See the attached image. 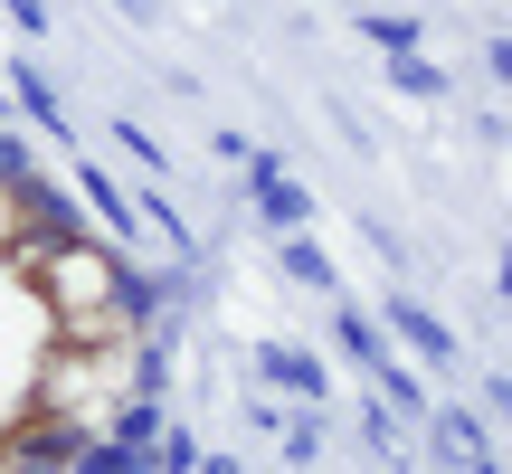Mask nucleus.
<instances>
[{
	"label": "nucleus",
	"mask_w": 512,
	"mask_h": 474,
	"mask_svg": "<svg viewBox=\"0 0 512 474\" xmlns=\"http://www.w3.org/2000/svg\"><path fill=\"white\" fill-rule=\"evenodd\" d=\"M0 19H10V29H29V38H38V29H48V0H0Z\"/></svg>",
	"instance_id": "obj_21"
},
{
	"label": "nucleus",
	"mask_w": 512,
	"mask_h": 474,
	"mask_svg": "<svg viewBox=\"0 0 512 474\" xmlns=\"http://www.w3.org/2000/svg\"><path fill=\"white\" fill-rule=\"evenodd\" d=\"M494 285H503V304H512V237H503V256H494Z\"/></svg>",
	"instance_id": "obj_25"
},
{
	"label": "nucleus",
	"mask_w": 512,
	"mask_h": 474,
	"mask_svg": "<svg viewBox=\"0 0 512 474\" xmlns=\"http://www.w3.org/2000/svg\"><path fill=\"white\" fill-rule=\"evenodd\" d=\"M114 133H124V152H133V162H143V171H162V143H152L143 124H114Z\"/></svg>",
	"instance_id": "obj_22"
},
{
	"label": "nucleus",
	"mask_w": 512,
	"mask_h": 474,
	"mask_svg": "<svg viewBox=\"0 0 512 474\" xmlns=\"http://www.w3.org/2000/svg\"><path fill=\"white\" fill-rule=\"evenodd\" d=\"M285 456H294V465L323 456V418H285Z\"/></svg>",
	"instance_id": "obj_19"
},
{
	"label": "nucleus",
	"mask_w": 512,
	"mask_h": 474,
	"mask_svg": "<svg viewBox=\"0 0 512 474\" xmlns=\"http://www.w3.org/2000/svg\"><path fill=\"white\" fill-rule=\"evenodd\" d=\"M380 399H389V408H408L418 427H427V408H437V399H427V380H418L408 361H389V370H380Z\"/></svg>",
	"instance_id": "obj_16"
},
{
	"label": "nucleus",
	"mask_w": 512,
	"mask_h": 474,
	"mask_svg": "<svg viewBox=\"0 0 512 474\" xmlns=\"http://www.w3.org/2000/svg\"><path fill=\"white\" fill-rule=\"evenodd\" d=\"M351 29H361L380 57H427V19H408V10H361Z\"/></svg>",
	"instance_id": "obj_12"
},
{
	"label": "nucleus",
	"mask_w": 512,
	"mask_h": 474,
	"mask_svg": "<svg viewBox=\"0 0 512 474\" xmlns=\"http://www.w3.org/2000/svg\"><path fill=\"white\" fill-rule=\"evenodd\" d=\"M0 105H10V86H0Z\"/></svg>",
	"instance_id": "obj_29"
},
{
	"label": "nucleus",
	"mask_w": 512,
	"mask_h": 474,
	"mask_svg": "<svg viewBox=\"0 0 512 474\" xmlns=\"http://www.w3.org/2000/svg\"><path fill=\"white\" fill-rule=\"evenodd\" d=\"M361 437H370V446H380V456H399V418H389V408H380V399H370V408H361Z\"/></svg>",
	"instance_id": "obj_20"
},
{
	"label": "nucleus",
	"mask_w": 512,
	"mask_h": 474,
	"mask_svg": "<svg viewBox=\"0 0 512 474\" xmlns=\"http://www.w3.org/2000/svg\"><path fill=\"white\" fill-rule=\"evenodd\" d=\"M114 266H124V247H57V256H38V304H48V323H57V351L124 342V332H114Z\"/></svg>",
	"instance_id": "obj_1"
},
{
	"label": "nucleus",
	"mask_w": 512,
	"mask_h": 474,
	"mask_svg": "<svg viewBox=\"0 0 512 474\" xmlns=\"http://www.w3.org/2000/svg\"><path fill=\"white\" fill-rule=\"evenodd\" d=\"M494 86H512V38H494Z\"/></svg>",
	"instance_id": "obj_24"
},
{
	"label": "nucleus",
	"mask_w": 512,
	"mask_h": 474,
	"mask_svg": "<svg viewBox=\"0 0 512 474\" xmlns=\"http://www.w3.org/2000/svg\"><path fill=\"white\" fill-rule=\"evenodd\" d=\"M247 200H256V219H266L275 237L313 228V190L285 171V152H275V143H256V152H247Z\"/></svg>",
	"instance_id": "obj_3"
},
{
	"label": "nucleus",
	"mask_w": 512,
	"mask_h": 474,
	"mask_svg": "<svg viewBox=\"0 0 512 474\" xmlns=\"http://www.w3.org/2000/svg\"><path fill=\"white\" fill-rule=\"evenodd\" d=\"M0 86H10V105L29 114V124L48 133V143H67V105H57V86H48V67H38V57H19V67L0 76Z\"/></svg>",
	"instance_id": "obj_9"
},
{
	"label": "nucleus",
	"mask_w": 512,
	"mask_h": 474,
	"mask_svg": "<svg viewBox=\"0 0 512 474\" xmlns=\"http://www.w3.org/2000/svg\"><path fill=\"white\" fill-rule=\"evenodd\" d=\"M143 456H152V474H200V437H190V427H162Z\"/></svg>",
	"instance_id": "obj_17"
},
{
	"label": "nucleus",
	"mask_w": 512,
	"mask_h": 474,
	"mask_svg": "<svg viewBox=\"0 0 512 474\" xmlns=\"http://www.w3.org/2000/svg\"><path fill=\"white\" fill-rule=\"evenodd\" d=\"M67 171H76L67 190H76V200H86V219L105 228L114 247H133V237H143V200H133V190L114 181V171H95V162H67Z\"/></svg>",
	"instance_id": "obj_5"
},
{
	"label": "nucleus",
	"mask_w": 512,
	"mask_h": 474,
	"mask_svg": "<svg viewBox=\"0 0 512 474\" xmlns=\"http://www.w3.org/2000/svg\"><path fill=\"white\" fill-rule=\"evenodd\" d=\"M465 474H503V456H475V465H465Z\"/></svg>",
	"instance_id": "obj_27"
},
{
	"label": "nucleus",
	"mask_w": 512,
	"mask_h": 474,
	"mask_svg": "<svg viewBox=\"0 0 512 474\" xmlns=\"http://www.w3.org/2000/svg\"><path fill=\"white\" fill-rule=\"evenodd\" d=\"M114 10H124V19H152V0H114Z\"/></svg>",
	"instance_id": "obj_26"
},
{
	"label": "nucleus",
	"mask_w": 512,
	"mask_h": 474,
	"mask_svg": "<svg viewBox=\"0 0 512 474\" xmlns=\"http://www.w3.org/2000/svg\"><path fill=\"white\" fill-rule=\"evenodd\" d=\"M86 446H95L86 418H67V408H38V418H19L10 437H0V474H67Z\"/></svg>",
	"instance_id": "obj_2"
},
{
	"label": "nucleus",
	"mask_w": 512,
	"mask_h": 474,
	"mask_svg": "<svg viewBox=\"0 0 512 474\" xmlns=\"http://www.w3.org/2000/svg\"><path fill=\"white\" fill-rule=\"evenodd\" d=\"M275 266H285L294 285H313V294H342V266H332V256L313 247L304 228H294V237H275Z\"/></svg>",
	"instance_id": "obj_13"
},
{
	"label": "nucleus",
	"mask_w": 512,
	"mask_h": 474,
	"mask_svg": "<svg viewBox=\"0 0 512 474\" xmlns=\"http://www.w3.org/2000/svg\"><path fill=\"white\" fill-rule=\"evenodd\" d=\"M332 351H342L351 370H370V380H380V370L399 361V351H389V332H380V313H361V304H351V294H342V304H332Z\"/></svg>",
	"instance_id": "obj_6"
},
{
	"label": "nucleus",
	"mask_w": 512,
	"mask_h": 474,
	"mask_svg": "<svg viewBox=\"0 0 512 474\" xmlns=\"http://www.w3.org/2000/svg\"><path fill=\"white\" fill-rule=\"evenodd\" d=\"M380 332H389V351H408V361H427V370H446V361H456V332H446V323H437V313H427L408 285L380 304Z\"/></svg>",
	"instance_id": "obj_4"
},
{
	"label": "nucleus",
	"mask_w": 512,
	"mask_h": 474,
	"mask_svg": "<svg viewBox=\"0 0 512 474\" xmlns=\"http://www.w3.org/2000/svg\"><path fill=\"white\" fill-rule=\"evenodd\" d=\"M114 332H124V342L133 332H162V275L133 266V256L114 266Z\"/></svg>",
	"instance_id": "obj_7"
},
{
	"label": "nucleus",
	"mask_w": 512,
	"mask_h": 474,
	"mask_svg": "<svg viewBox=\"0 0 512 474\" xmlns=\"http://www.w3.org/2000/svg\"><path fill=\"white\" fill-rule=\"evenodd\" d=\"M162 427H171V399H114L105 437H114V446H152Z\"/></svg>",
	"instance_id": "obj_14"
},
{
	"label": "nucleus",
	"mask_w": 512,
	"mask_h": 474,
	"mask_svg": "<svg viewBox=\"0 0 512 474\" xmlns=\"http://www.w3.org/2000/svg\"><path fill=\"white\" fill-rule=\"evenodd\" d=\"M389 86H399V95H418V105L456 95V86H446V67H437V57H389Z\"/></svg>",
	"instance_id": "obj_15"
},
{
	"label": "nucleus",
	"mask_w": 512,
	"mask_h": 474,
	"mask_svg": "<svg viewBox=\"0 0 512 474\" xmlns=\"http://www.w3.org/2000/svg\"><path fill=\"white\" fill-rule=\"evenodd\" d=\"M200 474H238V465H200Z\"/></svg>",
	"instance_id": "obj_28"
},
{
	"label": "nucleus",
	"mask_w": 512,
	"mask_h": 474,
	"mask_svg": "<svg viewBox=\"0 0 512 474\" xmlns=\"http://www.w3.org/2000/svg\"><path fill=\"white\" fill-rule=\"evenodd\" d=\"M484 408H494V418L512 427V380H484Z\"/></svg>",
	"instance_id": "obj_23"
},
{
	"label": "nucleus",
	"mask_w": 512,
	"mask_h": 474,
	"mask_svg": "<svg viewBox=\"0 0 512 474\" xmlns=\"http://www.w3.org/2000/svg\"><path fill=\"white\" fill-rule=\"evenodd\" d=\"M427 446H437V456H456V465L494 456V437H484V418H475L465 399H437V408H427Z\"/></svg>",
	"instance_id": "obj_11"
},
{
	"label": "nucleus",
	"mask_w": 512,
	"mask_h": 474,
	"mask_svg": "<svg viewBox=\"0 0 512 474\" xmlns=\"http://www.w3.org/2000/svg\"><path fill=\"white\" fill-rule=\"evenodd\" d=\"M29 181H38L29 143H19V133H0V190H29Z\"/></svg>",
	"instance_id": "obj_18"
},
{
	"label": "nucleus",
	"mask_w": 512,
	"mask_h": 474,
	"mask_svg": "<svg viewBox=\"0 0 512 474\" xmlns=\"http://www.w3.org/2000/svg\"><path fill=\"white\" fill-rule=\"evenodd\" d=\"M256 370H266V389H285V399H332V370L313 361V351H294V342H256Z\"/></svg>",
	"instance_id": "obj_8"
},
{
	"label": "nucleus",
	"mask_w": 512,
	"mask_h": 474,
	"mask_svg": "<svg viewBox=\"0 0 512 474\" xmlns=\"http://www.w3.org/2000/svg\"><path fill=\"white\" fill-rule=\"evenodd\" d=\"M171 342L181 332H133L124 342V399H171Z\"/></svg>",
	"instance_id": "obj_10"
}]
</instances>
